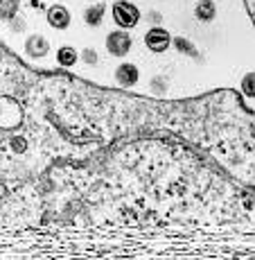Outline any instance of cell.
Returning a JSON list of instances; mask_svg holds the SVG:
<instances>
[{
	"mask_svg": "<svg viewBox=\"0 0 255 260\" xmlns=\"http://www.w3.org/2000/svg\"><path fill=\"white\" fill-rule=\"evenodd\" d=\"M174 136L235 181L255 172L253 109L233 88L188 100L32 68L0 41V229L54 226L77 179L120 141Z\"/></svg>",
	"mask_w": 255,
	"mask_h": 260,
	"instance_id": "1",
	"label": "cell"
},
{
	"mask_svg": "<svg viewBox=\"0 0 255 260\" xmlns=\"http://www.w3.org/2000/svg\"><path fill=\"white\" fill-rule=\"evenodd\" d=\"M113 21L118 23L120 29H131V27H136L140 21V9L133 3L116 0V3H113Z\"/></svg>",
	"mask_w": 255,
	"mask_h": 260,
	"instance_id": "2",
	"label": "cell"
},
{
	"mask_svg": "<svg viewBox=\"0 0 255 260\" xmlns=\"http://www.w3.org/2000/svg\"><path fill=\"white\" fill-rule=\"evenodd\" d=\"M131 46H133V39L127 29H116V32H111L106 37V50L113 57H124V54H129Z\"/></svg>",
	"mask_w": 255,
	"mask_h": 260,
	"instance_id": "3",
	"label": "cell"
},
{
	"mask_svg": "<svg viewBox=\"0 0 255 260\" xmlns=\"http://www.w3.org/2000/svg\"><path fill=\"white\" fill-rule=\"evenodd\" d=\"M144 46L152 50L154 54H163L165 50L172 46V34L167 29H163L161 25H156V27H152L144 34Z\"/></svg>",
	"mask_w": 255,
	"mask_h": 260,
	"instance_id": "4",
	"label": "cell"
},
{
	"mask_svg": "<svg viewBox=\"0 0 255 260\" xmlns=\"http://www.w3.org/2000/svg\"><path fill=\"white\" fill-rule=\"evenodd\" d=\"M140 79V71L136 63H120L116 68V82L120 88H133Z\"/></svg>",
	"mask_w": 255,
	"mask_h": 260,
	"instance_id": "5",
	"label": "cell"
},
{
	"mask_svg": "<svg viewBox=\"0 0 255 260\" xmlns=\"http://www.w3.org/2000/svg\"><path fill=\"white\" fill-rule=\"evenodd\" d=\"M25 52H27L32 59H43L50 52L48 39L41 37V34H32V37H27V41H25Z\"/></svg>",
	"mask_w": 255,
	"mask_h": 260,
	"instance_id": "6",
	"label": "cell"
},
{
	"mask_svg": "<svg viewBox=\"0 0 255 260\" xmlns=\"http://www.w3.org/2000/svg\"><path fill=\"white\" fill-rule=\"evenodd\" d=\"M48 25L54 29H68L70 27V12L63 5H52L48 9Z\"/></svg>",
	"mask_w": 255,
	"mask_h": 260,
	"instance_id": "7",
	"label": "cell"
},
{
	"mask_svg": "<svg viewBox=\"0 0 255 260\" xmlns=\"http://www.w3.org/2000/svg\"><path fill=\"white\" fill-rule=\"evenodd\" d=\"M194 16L203 23H210L217 16V7H214L212 0H201V3H197V7H194Z\"/></svg>",
	"mask_w": 255,
	"mask_h": 260,
	"instance_id": "8",
	"label": "cell"
},
{
	"mask_svg": "<svg viewBox=\"0 0 255 260\" xmlns=\"http://www.w3.org/2000/svg\"><path fill=\"white\" fill-rule=\"evenodd\" d=\"M57 61L61 68H72L75 63L79 61V52L70 46H63V48L57 50Z\"/></svg>",
	"mask_w": 255,
	"mask_h": 260,
	"instance_id": "9",
	"label": "cell"
},
{
	"mask_svg": "<svg viewBox=\"0 0 255 260\" xmlns=\"http://www.w3.org/2000/svg\"><path fill=\"white\" fill-rule=\"evenodd\" d=\"M104 12H106V7H104V5H93V7H86V9H84V23L91 25V27H97V25H102Z\"/></svg>",
	"mask_w": 255,
	"mask_h": 260,
	"instance_id": "10",
	"label": "cell"
},
{
	"mask_svg": "<svg viewBox=\"0 0 255 260\" xmlns=\"http://www.w3.org/2000/svg\"><path fill=\"white\" fill-rule=\"evenodd\" d=\"M172 43H174V48H176V52L178 54H186V57H197V46H194L190 39L186 37H174L172 39Z\"/></svg>",
	"mask_w": 255,
	"mask_h": 260,
	"instance_id": "11",
	"label": "cell"
},
{
	"mask_svg": "<svg viewBox=\"0 0 255 260\" xmlns=\"http://www.w3.org/2000/svg\"><path fill=\"white\" fill-rule=\"evenodd\" d=\"M21 0H0V21H9L18 14Z\"/></svg>",
	"mask_w": 255,
	"mask_h": 260,
	"instance_id": "12",
	"label": "cell"
},
{
	"mask_svg": "<svg viewBox=\"0 0 255 260\" xmlns=\"http://www.w3.org/2000/svg\"><path fill=\"white\" fill-rule=\"evenodd\" d=\"M242 93L251 100L255 98V75L253 73H246L242 77Z\"/></svg>",
	"mask_w": 255,
	"mask_h": 260,
	"instance_id": "13",
	"label": "cell"
},
{
	"mask_svg": "<svg viewBox=\"0 0 255 260\" xmlns=\"http://www.w3.org/2000/svg\"><path fill=\"white\" fill-rule=\"evenodd\" d=\"M79 59H82L86 66H97V61H99V57H97V52H95L93 48H86V50H82V54H79Z\"/></svg>",
	"mask_w": 255,
	"mask_h": 260,
	"instance_id": "14",
	"label": "cell"
},
{
	"mask_svg": "<svg viewBox=\"0 0 255 260\" xmlns=\"http://www.w3.org/2000/svg\"><path fill=\"white\" fill-rule=\"evenodd\" d=\"M9 29H12V32H16V34H23L25 29H27V23H25V18L23 16H14V18H9Z\"/></svg>",
	"mask_w": 255,
	"mask_h": 260,
	"instance_id": "15",
	"label": "cell"
},
{
	"mask_svg": "<svg viewBox=\"0 0 255 260\" xmlns=\"http://www.w3.org/2000/svg\"><path fill=\"white\" fill-rule=\"evenodd\" d=\"M152 91L154 93H165L167 91V79L165 77H154L152 79Z\"/></svg>",
	"mask_w": 255,
	"mask_h": 260,
	"instance_id": "16",
	"label": "cell"
},
{
	"mask_svg": "<svg viewBox=\"0 0 255 260\" xmlns=\"http://www.w3.org/2000/svg\"><path fill=\"white\" fill-rule=\"evenodd\" d=\"M147 21L154 23V27H156V25H161V21H163V14L156 12V9H152V12H147Z\"/></svg>",
	"mask_w": 255,
	"mask_h": 260,
	"instance_id": "17",
	"label": "cell"
},
{
	"mask_svg": "<svg viewBox=\"0 0 255 260\" xmlns=\"http://www.w3.org/2000/svg\"><path fill=\"white\" fill-rule=\"evenodd\" d=\"M244 7H246L248 16H251V21L255 18V0H244Z\"/></svg>",
	"mask_w": 255,
	"mask_h": 260,
	"instance_id": "18",
	"label": "cell"
},
{
	"mask_svg": "<svg viewBox=\"0 0 255 260\" xmlns=\"http://www.w3.org/2000/svg\"><path fill=\"white\" fill-rule=\"evenodd\" d=\"M29 7H32V9H41L43 5H41V0H29Z\"/></svg>",
	"mask_w": 255,
	"mask_h": 260,
	"instance_id": "19",
	"label": "cell"
}]
</instances>
